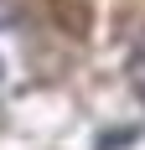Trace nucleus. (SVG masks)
<instances>
[{"instance_id":"nucleus-1","label":"nucleus","mask_w":145,"mask_h":150,"mask_svg":"<svg viewBox=\"0 0 145 150\" xmlns=\"http://www.w3.org/2000/svg\"><path fill=\"white\" fill-rule=\"evenodd\" d=\"M130 83H135V93L145 98V42L135 47V57H130Z\"/></svg>"},{"instance_id":"nucleus-2","label":"nucleus","mask_w":145,"mask_h":150,"mask_svg":"<svg viewBox=\"0 0 145 150\" xmlns=\"http://www.w3.org/2000/svg\"><path fill=\"white\" fill-rule=\"evenodd\" d=\"M0 78H5V67H0Z\"/></svg>"}]
</instances>
